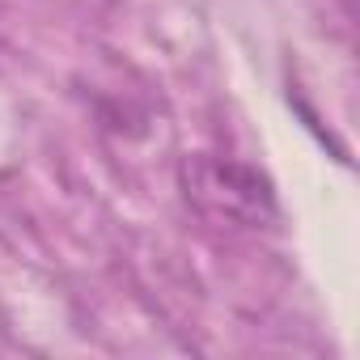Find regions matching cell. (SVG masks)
<instances>
[{"instance_id": "obj_1", "label": "cell", "mask_w": 360, "mask_h": 360, "mask_svg": "<svg viewBox=\"0 0 360 360\" xmlns=\"http://www.w3.org/2000/svg\"><path fill=\"white\" fill-rule=\"evenodd\" d=\"M183 178H187V195L221 221L259 225V221L276 217V200H271L267 178H259L250 165L221 161V157H191Z\"/></svg>"}]
</instances>
